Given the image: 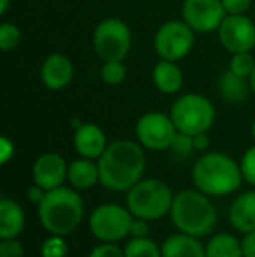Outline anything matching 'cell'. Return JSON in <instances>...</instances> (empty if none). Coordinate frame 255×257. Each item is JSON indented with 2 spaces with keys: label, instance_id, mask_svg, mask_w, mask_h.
<instances>
[{
  "label": "cell",
  "instance_id": "1",
  "mask_svg": "<svg viewBox=\"0 0 255 257\" xmlns=\"http://www.w3.org/2000/svg\"><path fill=\"white\" fill-rule=\"evenodd\" d=\"M145 147L128 139L114 140L100 156V184L105 189L123 193L140 182L145 172Z\"/></svg>",
  "mask_w": 255,
  "mask_h": 257
},
{
  "label": "cell",
  "instance_id": "2",
  "mask_svg": "<svg viewBox=\"0 0 255 257\" xmlns=\"http://www.w3.org/2000/svg\"><path fill=\"white\" fill-rule=\"evenodd\" d=\"M37 215L49 234L68 236L84 219V201L74 187H56L48 191L44 200L37 205Z\"/></svg>",
  "mask_w": 255,
  "mask_h": 257
},
{
  "label": "cell",
  "instance_id": "3",
  "mask_svg": "<svg viewBox=\"0 0 255 257\" xmlns=\"http://www.w3.org/2000/svg\"><path fill=\"white\" fill-rule=\"evenodd\" d=\"M192 182L208 196H227L241 186V166L224 153H206L194 163Z\"/></svg>",
  "mask_w": 255,
  "mask_h": 257
},
{
  "label": "cell",
  "instance_id": "4",
  "mask_svg": "<svg viewBox=\"0 0 255 257\" xmlns=\"http://www.w3.org/2000/svg\"><path fill=\"white\" fill-rule=\"evenodd\" d=\"M210 198L199 189H184L175 194L170 210L173 226L191 236H208L217 226V210Z\"/></svg>",
  "mask_w": 255,
  "mask_h": 257
},
{
  "label": "cell",
  "instance_id": "5",
  "mask_svg": "<svg viewBox=\"0 0 255 257\" xmlns=\"http://www.w3.org/2000/svg\"><path fill=\"white\" fill-rule=\"evenodd\" d=\"M173 198L171 187L161 179H142L128 191L126 206L133 217L157 220L170 213Z\"/></svg>",
  "mask_w": 255,
  "mask_h": 257
},
{
  "label": "cell",
  "instance_id": "6",
  "mask_svg": "<svg viewBox=\"0 0 255 257\" xmlns=\"http://www.w3.org/2000/svg\"><path fill=\"white\" fill-rule=\"evenodd\" d=\"M170 115L180 133L197 135L208 133L215 122V107L199 93H185L178 96L170 108Z\"/></svg>",
  "mask_w": 255,
  "mask_h": 257
},
{
  "label": "cell",
  "instance_id": "7",
  "mask_svg": "<svg viewBox=\"0 0 255 257\" xmlns=\"http://www.w3.org/2000/svg\"><path fill=\"white\" fill-rule=\"evenodd\" d=\"M133 213L119 203H103L89 215V231L98 241L117 243L129 236Z\"/></svg>",
  "mask_w": 255,
  "mask_h": 257
},
{
  "label": "cell",
  "instance_id": "8",
  "mask_svg": "<svg viewBox=\"0 0 255 257\" xmlns=\"http://www.w3.org/2000/svg\"><path fill=\"white\" fill-rule=\"evenodd\" d=\"M131 30L119 18H107L93 32V49L102 61L126 60L131 51Z\"/></svg>",
  "mask_w": 255,
  "mask_h": 257
},
{
  "label": "cell",
  "instance_id": "9",
  "mask_svg": "<svg viewBox=\"0 0 255 257\" xmlns=\"http://www.w3.org/2000/svg\"><path fill=\"white\" fill-rule=\"evenodd\" d=\"M196 32L184 20H171L159 27L154 37V49L159 60L180 61L192 51Z\"/></svg>",
  "mask_w": 255,
  "mask_h": 257
},
{
  "label": "cell",
  "instance_id": "10",
  "mask_svg": "<svg viewBox=\"0 0 255 257\" xmlns=\"http://www.w3.org/2000/svg\"><path fill=\"white\" fill-rule=\"evenodd\" d=\"M177 133L178 130L171 115L164 112H147L136 121L135 126L136 140L150 151L171 149Z\"/></svg>",
  "mask_w": 255,
  "mask_h": 257
},
{
  "label": "cell",
  "instance_id": "11",
  "mask_svg": "<svg viewBox=\"0 0 255 257\" xmlns=\"http://www.w3.org/2000/svg\"><path fill=\"white\" fill-rule=\"evenodd\" d=\"M227 53H252L255 49V23L246 14H227L217 30Z\"/></svg>",
  "mask_w": 255,
  "mask_h": 257
},
{
  "label": "cell",
  "instance_id": "12",
  "mask_svg": "<svg viewBox=\"0 0 255 257\" xmlns=\"http://www.w3.org/2000/svg\"><path fill=\"white\" fill-rule=\"evenodd\" d=\"M227 16L222 0H184L182 2V20L196 34L217 32L224 18Z\"/></svg>",
  "mask_w": 255,
  "mask_h": 257
},
{
  "label": "cell",
  "instance_id": "13",
  "mask_svg": "<svg viewBox=\"0 0 255 257\" xmlns=\"http://www.w3.org/2000/svg\"><path fill=\"white\" fill-rule=\"evenodd\" d=\"M34 184L41 186L46 191H53L56 187H62L68 175V163L63 156L56 153L41 154L34 163L32 168Z\"/></svg>",
  "mask_w": 255,
  "mask_h": 257
},
{
  "label": "cell",
  "instance_id": "14",
  "mask_svg": "<svg viewBox=\"0 0 255 257\" xmlns=\"http://www.w3.org/2000/svg\"><path fill=\"white\" fill-rule=\"evenodd\" d=\"M75 68L72 60L63 53H53L42 61L41 79L42 84L51 91H62L74 81Z\"/></svg>",
  "mask_w": 255,
  "mask_h": 257
},
{
  "label": "cell",
  "instance_id": "15",
  "mask_svg": "<svg viewBox=\"0 0 255 257\" xmlns=\"http://www.w3.org/2000/svg\"><path fill=\"white\" fill-rule=\"evenodd\" d=\"M74 147L81 158L95 159L98 161L100 156L109 147L107 135L95 122H82L74 133Z\"/></svg>",
  "mask_w": 255,
  "mask_h": 257
},
{
  "label": "cell",
  "instance_id": "16",
  "mask_svg": "<svg viewBox=\"0 0 255 257\" xmlns=\"http://www.w3.org/2000/svg\"><path fill=\"white\" fill-rule=\"evenodd\" d=\"M229 222L243 234L255 231V189L245 191L234 198L229 206Z\"/></svg>",
  "mask_w": 255,
  "mask_h": 257
},
{
  "label": "cell",
  "instance_id": "17",
  "mask_svg": "<svg viewBox=\"0 0 255 257\" xmlns=\"http://www.w3.org/2000/svg\"><path fill=\"white\" fill-rule=\"evenodd\" d=\"M154 86L164 95H177L184 86V74H182L178 61L159 60L152 70Z\"/></svg>",
  "mask_w": 255,
  "mask_h": 257
},
{
  "label": "cell",
  "instance_id": "18",
  "mask_svg": "<svg viewBox=\"0 0 255 257\" xmlns=\"http://www.w3.org/2000/svg\"><path fill=\"white\" fill-rule=\"evenodd\" d=\"M67 180L70 186L77 191L91 189L93 186L100 182V168L98 161L88 158H79L68 163V175Z\"/></svg>",
  "mask_w": 255,
  "mask_h": 257
},
{
  "label": "cell",
  "instance_id": "19",
  "mask_svg": "<svg viewBox=\"0 0 255 257\" xmlns=\"http://www.w3.org/2000/svg\"><path fill=\"white\" fill-rule=\"evenodd\" d=\"M163 257H206V248L199 238L185 233L168 236L161 245Z\"/></svg>",
  "mask_w": 255,
  "mask_h": 257
},
{
  "label": "cell",
  "instance_id": "20",
  "mask_svg": "<svg viewBox=\"0 0 255 257\" xmlns=\"http://www.w3.org/2000/svg\"><path fill=\"white\" fill-rule=\"evenodd\" d=\"M217 89H218L220 98L231 105L243 103L248 98L250 93H252L248 77H241V75L231 72L229 68H227V72H224V74L218 77Z\"/></svg>",
  "mask_w": 255,
  "mask_h": 257
},
{
  "label": "cell",
  "instance_id": "21",
  "mask_svg": "<svg viewBox=\"0 0 255 257\" xmlns=\"http://www.w3.org/2000/svg\"><path fill=\"white\" fill-rule=\"evenodd\" d=\"M25 227V212L11 198L0 200V238H18Z\"/></svg>",
  "mask_w": 255,
  "mask_h": 257
},
{
  "label": "cell",
  "instance_id": "22",
  "mask_svg": "<svg viewBox=\"0 0 255 257\" xmlns=\"http://www.w3.org/2000/svg\"><path fill=\"white\" fill-rule=\"evenodd\" d=\"M206 257H243L241 240L231 233H217L206 245Z\"/></svg>",
  "mask_w": 255,
  "mask_h": 257
},
{
  "label": "cell",
  "instance_id": "23",
  "mask_svg": "<svg viewBox=\"0 0 255 257\" xmlns=\"http://www.w3.org/2000/svg\"><path fill=\"white\" fill-rule=\"evenodd\" d=\"M126 257H163L161 247L149 236H131L124 247Z\"/></svg>",
  "mask_w": 255,
  "mask_h": 257
},
{
  "label": "cell",
  "instance_id": "24",
  "mask_svg": "<svg viewBox=\"0 0 255 257\" xmlns=\"http://www.w3.org/2000/svg\"><path fill=\"white\" fill-rule=\"evenodd\" d=\"M128 68L124 65V60H112V61H103L102 70H100V77L107 86H121L126 81Z\"/></svg>",
  "mask_w": 255,
  "mask_h": 257
},
{
  "label": "cell",
  "instance_id": "25",
  "mask_svg": "<svg viewBox=\"0 0 255 257\" xmlns=\"http://www.w3.org/2000/svg\"><path fill=\"white\" fill-rule=\"evenodd\" d=\"M21 42V30L18 25L4 21L0 25V49L4 53L14 51Z\"/></svg>",
  "mask_w": 255,
  "mask_h": 257
},
{
  "label": "cell",
  "instance_id": "26",
  "mask_svg": "<svg viewBox=\"0 0 255 257\" xmlns=\"http://www.w3.org/2000/svg\"><path fill=\"white\" fill-rule=\"evenodd\" d=\"M255 68V58L252 53H234L231 54L229 61V70L241 77H250V74Z\"/></svg>",
  "mask_w": 255,
  "mask_h": 257
},
{
  "label": "cell",
  "instance_id": "27",
  "mask_svg": "<svg viewBox=\"0 0 255 257\" xmlns=\"http://www.w3.org/2000/svg\"><path fill=\"white\" fill-rule=\"evenodd\" d=\"M41 255L42 257H67L68 243H67V240H65V236L51 234L49 238H46L41 247Z\"/></svg>",
  "mask_w": 255,
  "mask_h": 257
},
{
  "label": "cell",
  "instance_id": "28",
  "mask_svg": "<svg viewBox=\"0 0 255 257\" xmlns=\"http://www.w3.org/2000/svg\"><path fill=\"white\" fill-rule=\"evenodd\" d=\"M239 166H241L243 180L255 187V146L245 151L241 161H239Z\"/></svg>",
  "mask_w": 255,
  "mask_h": 257
},
{
  "label": "cell",
  "instance_id": "29",
  "mask_svg": "<svg viewBox=\"0 0 255 257\" xmlns=\"http://www.w3.org/2000/svg\"><path fill=\"white\" fill-rule=\"evenodd\" d=\"M171 151H173L177 156H182V158H187L191 156L194 151V137L192 135H187V133H177L175 137L173 144H171Z\"/></svg>",
  "mask_w": 255,
  "mask_h": 257
},
{
  "label": "cell",
  "instance_id": "30",
  "mask_svg": "<svg viewBox=\"0 0 255 257\" xmlns=\"http://www.w3.org/2000/svg\"><path fill=\"white\" fill-rule=\"evenodd\" d=\"M0 257H23V245L18 238L0 240Z\"/></svg>",
  "mask_w": 255,
  "mask_h": 257
},
{
  "label": "cell",
  "instance_id": "31",
  "mask_svg": "<svg viewBox=\"0 0 255 257\" xmlns=\"http://www.w3.org/2000/svg\"><path fill=\"white\" fill-rule=\"evenodd\" d=\"M88 257H126L124 255V248H121L117 243H100L89 252Z\"/></svg>",
  "mask_w": 255,
  "mask_h": 257
},
{
  "label": "cell",
  "instance_id": "32",
  "mask_svg": "<svg viewBox=\"0 0 255 257\" xmlns=\"http://www.w3.org/2000/svg\"><path fill=\"white\" fill-rule=\"evenodd\" d=\"M225 14H246L252 7V0H222Z\"/></svg>",
  "mask_w": 255,
  "mask_h": 257
},
{
  "label": "cell",
  "instance_id": "33",
  "mask_svg": "<svg viewBox=\"0 0 255 257\" xmlns=\"http://www.w3.org/2000/svg\"><path fill=\"white\" fill-rule=\"evenodd\" d=\"M149 220L140 219V217H133L131 229H129V236H149Z\"/></svg>",
  "mask_w": 255,
  "mask_h": 257
},
{
  "label": "cell",
  "instance_id": "34",
  "mask_svg": "<svg viewBox=\"0 0 255 257\" xmlns=\"http://www.w3.org/2000/svg\"><path fill=\"white\" fill-rule=\"evenodd\" d=\"M243 257H255V231H250L241 240Z\"/></svg>",
  "mask_w": 255,
  "mask_h": 257
},
{
  "label": "cell",
  "instance_id": "35",
  "mask_svg": "<svg viewBox=\"0 0 255 257\" xmlns=\"http://www.w3.org/2000/svg\"><path fill=\"white\" fill-rule=\"evenodd\" d=\"M46 193H48V191L42 189V187H41V186H37V184H34V186H30V187L27 189V198H28V201H30V203L39 205L42 200H44Z\"/></svg>",
  "mask_w": 255,
  "mask_h": 257
},
{
  "label": "cell",
  "instance_id": "36",
  "mask_svg": "<svg viewBox=\"0 0 255 257\" xmlns=\"http://www.w3.org/2000/svg\"><path fill=\"white\" fill-rule=\"evenodd\" d=\"M0 147H2V163H7L11 159V156H14V144L9 139L2 137L0 140Z\"/></svg>",
  "mask_w": 255,
  "mask_h": 257
},
{
  "label": "cell",
  "instance_id": "37",
  "mask_svg": "<svg viewBox=\"0 0 255 257\" xmlns=\"http://www.w3.org/2000/svg\"><path fill=\"white\" fill-rule=\"evenodd\" d=\"M194 137V149L196 151H206L210 147V139H208L206 133H197V135H192Z\"/></svg>",
  "mask_w": 255,
  "mask_h": 257
},
{
  "label": "cell",
  "instance_id": "38",
  "mask_svg": "<svg viewBox=\"0 0 255 257\" xmlns=\"http://www.w3.org/2000/svg\"><path fill=\"white\" fill-rule=\"evenodd\" d=\"M11 7V0H0V14H7V11H9Z\"/></svg>",
  "mask_w": 255,
  "mask_h": 257
},
{
  "label": "cell",
  "instance_id": "39",
  "mask_svg": "<svg viewBox=\"0 0 255 257\" xmlns=\"http://www.w3.org/2000/svg\"><path fill=\"white\" fill-rule=\"evenodd\" d=\"M248 81H250V88H252V93L255 95V68H253V72H252V74H250Z\"/></svg>",
  "mask_w": 255,
  "mask_h": 257
},
{
  "label": "cell",
  "instance_id": "40",
  "mask_svg": "<svg viewBox=\"0 0 255 257\" xmlns=\"http://www.w3.org/2000/svg\"><path fill=\"white\" fill-rule=\"evenodd\" d=\"M81 124H82V121H81V119H79V117L72 119V126H74V130H77V128H79V126H81Z\"/></svg>",
  "mask_w": 255,
  "mask_h": 257
},
{
  "label": "cell",
  "instance_id": "41",
  "mask_svg": "<svg viewBox=\"0 0 255 257\" xmlns=\"http://www.w3.org/2000/svg\"><path fill=\"white\" fill-rule=\"evenodd\" d=\"M252 135H253V139H255V121L252 122Z\"/></svg>",
  "mask_w": 255,
  "mask_h": 257
}]
</instances>
